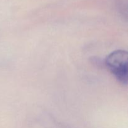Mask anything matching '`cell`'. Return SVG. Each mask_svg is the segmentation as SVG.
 Returning <instances> with one entry per match:
<instances>
[{
  "label": "cell",
  "instance_id": "cell-1",
  "mask_svg": "<svg viewBox=\"0 0 128 128\" xmlns=\"http://www.w3.org/2000/svg\"><path fill=\"white\" fill-rule=\"evenodd\" d=\"M106 64L110 72L121 83L128 81V53L123 50H116L106 60Z\"/></svg>",
  "mask_w": 128,
  "mask_h": 128
}]
</instances>
